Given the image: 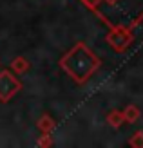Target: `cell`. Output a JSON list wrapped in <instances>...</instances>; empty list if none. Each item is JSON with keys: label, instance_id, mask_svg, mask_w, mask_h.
Masks as SVG:
<instances>
[{"label": "cell", "instance_id": "1", "mask_svg": "<svg viewBox=\"0 0 143 148\" xmlns=\"http://www.w3.org/2000/svg\"><path fill=\"white\" fill-rule=\"evenodd\" d=\"M58 65L76 85H84L100 69L102 60L89 49L87 43L78 42L60 58Z\"/></svg>", "mask_w": 143, "mask_h": 148}, {"label": "cell", "instance_id": "2", "mask_svg": "<svg viewBox=\"0 0 143 148\" xmlns=\"http://www.w3.org/2000/svg\"><path fill=\"white\" fill-rule=\"evenodd\" d=\"M105 42L114 49V53H125L134 42V27L123 24H112L109 33L105 36Z\"/></svg>", "mask_w": 143, "mask_h": 148}, {"label": "cell", "instance_id": "3", "mask_svg": "<svg viewBox=\"0 0 143 148\" xmlns=\"http://www.w3.org/2000/svg\"><path fill=\"white\" fill-rule=\"evenodd\" d=\"M20 90H22V81L17 78V74L11 69L0 71V101L9 103Z\"/></svg>", "mask_w": 143, "mask_h": 148}, {"label": "cell", "instance_id": "4", "mask_svg": "<svg viewBox=\"0 0 143 148\" xmlns=\"http://www.w3.org/2000/svg\"><path fill=\"white\" fill-rule=\"evenodd\" d=\"M36 127H38L40 134H51V132L56 128V121L53 119L49 114H42L40 119L36 121Z\"/></svg>", "mask_w": 143, "mask_h": 148}, {"label": "cell", "instance_id": "5", "mask_svg": "<svg viewBox=\"0 0 143 148\" xmlns=\"http://www.w3.org/2000/svg\"><path fill=\"white\" fill-rule=\"evenodd\" d=\"M9 67L15 74H26L29 69H31V63H29L27 58L24 56H17V58H13L11 63H9Z\"/></svg>", "mask_w": 143, "mask_h": 148}, {"label": "cell", "instance_id": "6", "mask_svg": "<svg viewBox=\"0 0 143 148\" xmlns=\"http://www.w3.org/2000/svg\"><path fill=\"white\" fill-rule=\"evenodd\" d=\"M123 119H125V123H131V125H134V123H138L140 121V117H141V110H140V107H136V105H127L123 110Z\"/></svg>", "mask_w": 143, "mask_h": 148}, {"label": "cell", "instance_id": "7", "mask_svg": "<svg viewBox=\"0 0 143 148\" xmlns=\"http://www.w3.org/2000/svg\"><path fill=\"white\" fill-rule=\"evenodd\" d=\"M105 121H107V125H109L111 128L118 130V128L125 123V119H123V112H122V110H111V112L107 114V117H105Z\"/></svg>", "mask_w": 143, "mask_h": 148}, {"label": "cell", "instance_id": "8", "mask_svg": "<svg viewBox=\"0 0 143 148\" xmlns=\"http://www.w3.org/2000/svg\"><path fill=\"white\" fill-rule=\"evenodd\" d=\"M129 146H132V148H143V130L134 132L132 137L129 139Z\"/></svg>", "mask_w": 143, "mask_h": 148}, {"label": "cell", "instance_id": "9", "mask_svg": "<svg viewBox=\"0 0 143 148\" xmlns=\"http://www.w3.org/2000/svg\"><path fill=\"white\" fill-rule=\"evenodd\" d=\"M38 146H53L51 136H49V134H42V137L38 139Z\"/></svg>", "mask_w": 143, "mask_h": 148}, {"label": "cell", "instance_id": "10", "mask_svg": "<svg viewBox=\"0 0 143 148\" xmlns=\"http://www.w3.org/2000/svg\"><path fill=\"white\" fill-rule=\"evenodd\" d=\"M103 2H107L109 5H116V4L120 2V0H103Z\"/></svg>", "mask_w": 143, "mask_h": 148}]
</instances>
